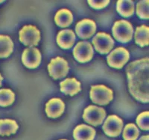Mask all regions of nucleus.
<instances>
[{"instance_id":"obj_1","label":"nucleus","mask_w":149,"mask_h":140,"mask_svg":"<svg viewBox=\"0 0 149 140\" xmlns=\"http://www.w3.org/2000/svg\"><path fill=\"white\" fill-rule=\"evenodd\" d=\"M130 94L141 103H149V58H142L126 68Z\"/></svg>"},{"instance_id":"obj_2","label":"nucleus","mask_w":149,"mask_h":140,"mask_svg":"<svg viewBox=\"0 0 149 140\" xmlns=\"http://www.w3.org/2000/svg\"><path fill=\"white\" fill-rule=\"evenodd\" d=\"M113 34L117 41L121 43H127L132 40L134 29L128 21L121 20L114 23L113 26Z\"/></svg>"},{"instance_id":"obj_3","label":"nucleus","mask_w":149,"mask_h":140,"mask_svg":"<svg viewBox=\"0 0 149 140\" xmlns=\"http://www.w3.org/2000/svg\"><path fill=\"white\" fill-rule=\"evenodd\" d=\"M90 94L92 101L101 106L108 104L113 98V91L103 85L92 86Z\"/></svg>"},{"instance_id":"obj_4","label":"nucleus","mask_w":149,"mask_h":140,"mask_svg":"<svg viewBox=\"0 0 149 140\" xmlns=\"http://www.w3.org/2000/svg\"><path fill=\"white\" fill-rule=\"evenodd\" d=\"M19 34L21 43L30 47L37 46L40 41V32L39 29L31 25L23 26Z\"/></svg>"},{"instance_id":"obj_5","label":"nucleus","mask_w":149,"mask_h":140,"mask_svg":"<svg viewBox=\"0 0 149 140\" xmlns=\"http://www.w3.org/2000/svg\"><path fill=\"white\" fill-rule=\"evenodd\" d=\"M48 70L49 75L54 79L63 78L69 73L70 67L68 62L63 58L56 57L51 60L48 65Z\"/></svg>"},{"instance_id":"obj_6","label":"nucleus","mask_w":149,"mask_h":140,"mask_svg":"<svg viewBox=\"0 0 149 140\" xmlns=\"http://www.w3.org/2000/svg\"><path fill=\"white\" fill-rule=\"evenodd\" d=\"M106 117V112L102 107L96 106H87L84 109L83 118L86 123L93 126H98L102 124Z\"/></svg>"},{"instance_id":"obj_7","label":"nucleus","mask_w":149,"mask_h":140,"mask_svg":"<svg viewBox=\"0 0 149 140\" xmlns=\"http://www.w3.org/2000/svg\"><path fill=\"white\" fill-rule=\"evenodd\" d=\"M130 58L129 52L124 47H117L107 56V61L109 66L120 69L128 62Z\"/></svg>"},{"instance_id":"obj_8","label":"nucleus","mask_w":149,"mask_h":140,"mask_svg":"<svg viewBox=\"0 0 149 140\" xmlns=\"http://www.w3.org/2000/svg\"><path fill=\"white\" fill-rule=\"evenodd\" d=\"M93 44L95 50L101 54H107L114 46V41L110 34L98 32L93 38Z\"/></svg>"},{"instance_id":"obj_9","label":"nucleus","mask_w":149,"mask_h":140,"mask_svg":"<svg viewBox=\"0 0 149 140\" xmlns=\"http://www.w3.org/2000/svg\"><path fill=\"white\" fill-rule=\"evenodd\" d=\"M93 53L94 51L93 46L88 41H80L73 50L74 58L81 63L90 62L93 58Z\"/></svg>"},{"instance_id":"obj_10","label":"nucleus","mask_w":149,"mask_h":140,"mask_svg":"<svg viewBox=\"0 0 149 140\" xmlns=\"http://www.w3.org/2000/svg\"><path fill=\"white\" fill-rule=\"evenodd\" d=\"M102 128L105 134L108 136H119L123 128V121L116 115H112L105 120Z\"/></svg>"},{"instance_id":"obj_11","label":"nucleus","mask_w":149,"mask_h":140,"mask_svg":"<svg viewBox=\"0 0 149 140\" xmlns=\"http://www.w3.org/2000/svg\"><path fill=\"white\" fill-rule=\"evenodd\" d=\"M22 62L28 68H36L41 62L40 52L34 46L26 48L22 53Z\"/></svg>"},{"instance_id":"obj_12","label":"nucleus","mask_w":149,"mask_h":140,"mask_svg":"<svg viewBox=\"0 0 149 140\" xmlns=\"http://www.w3.org/2000/svg\"><path fill=\"white\" fill-rule=\"evenodd\" d=\"M96 31V24L90 19L82 20L77 23L75 32L77 35L81 39H88L94 35Z\"/></svg>"},{"instance_id":"obj_13","label":"nucleus","mask_w":149,"mask_h":140,"mask_svg":"<svg viewBox=\"0 0 149 140\" xmlns=\"http://www.w3.org/2000/svg\"><path fill=\"white\" fill-rule=\"evenodd\" d=\"M64 109V103L60 98H52L49 100L46 104V113L49 118H58L63 114Z\"/></svg>"},{"instance_id":"obj_14","label":"nucleus","mask_w":149,"mask_h":140,"mask_svg":"<svg viewBox=\"0 0 149 140\" xmlns=\"http://www.w3.org/2000/svg\"><path fill=\"white\" fill-rule=\"evenodd\" d=\"M56 41L58 46L62 49H70L75 41V34L71 29H63L58 32Z\"/></svg>"},{"instance_id":"obj_15","label":"nucleus","mask_w":149,"mask_h":140,"mask_svg":"<svg viewBox=\"0 0 149 140\" xmlns=\"http://www.w3.org/2000/svg\"><path fill=\"white\" fill-rule=\"evenodd\" d=\"M61 92L66 95L74 96L81 90V82L75 78H67L60 83Z\"/></svg>"},{"instance_id":"obj_16","label":"nucleus","mask_w":149,"mask_h":140,"mask_svg":"<svg viewBox=\"0 0 149 140\" xmlns=\"http://www.w3.org/2000/svg\"><path fill=\"white\" fill-rule=\"evenodd\" d=\"M95 136V130L89 125H78L73 131L74 140H93Z\"/></svg>"},{"instance_id":"obj_17","label":"nucleus","mask_w":149,"mask_h":140,"mask_svg":"<svg viewBox=\"0 0 149 140\" xmlns=\"http://www.w3.org/2000/svg\"><path fill=\"white\" fill-rule=\"evenodd\" d=\"M54 21L58 26L61 28L68 27L73 21V15L68 9H61L58 11L54 17Z\"/></svg>"},{"instance_id":"obj_18","label":"nucleus","mask_w":149,"mask_h":140,"mask_svg":"<svg viewBox=\"0 0 149 140\" xmlns=\"http://www.w3.org/2000/svg\"><path fill=\"white\" fill-rule=\"evenodd\" d=\"M134 39L136 44L141 47L149 45V27L145 25L138 26L136 29Z\"/></svg>"},{"instance_id":"obj_19","label":"nucleus","mask_w":149,"mask_h":140,"mask_svg":"<svg viewBox=\"0 0 149 140\" xmlns=\"http://www.w3.org/2000/svg\"><path fill=\"white\" fill-rule=\"evenodd\" d=\"M14 50V43L8 35L0 34V58H7Z\"/></svg>"},{"instance_id":"obj_20","label":"nucleus","mask_w":149,"mask_h":140,"mask_svg":"<svg viewBox=\"0 0 149 140\" xmlns=\"http://www.w3.org/2000/svg\"><path fill=\"white\" fill-rule=\"evenodd\" d=\"M116 10L122 17H130L134 14L135 11L134 2L131 0H119L117 2Z\"/></svg>"},{"instance_id":"obj_21","label":"nucleus","mask_w":149,"mask_h":140,"mask_svg":"<svg viewBox=\"0 0 149 140\" xmlns=\"http://www.w3.org/2000/svg\"><path fill=\"white\" fill-rule=\"evenodd\" d=\"M19 126L14 120L5 118L0 119V136H10L14 134Z\"/></svg>"},{"instance_id":"obj_22","label":"nucleus","mask_w":149,"mask_h":140,"mask_svg":"<svg viewBox=\"0 0 149 140\" xmlns=\"http://www.w3.org/2000/svg\"><path fill=\"white\" fill-rule=\"evenodd\" d=\"M15 101V94L10 89H0V106L6 107L11 105Z\"/></svg>"},{"instance_id":"obj_23","label":"nucleus","mask_w":149,"mask_h":140,"mask_svg":"<svg viewBox=\"0 0 149 140\" xmlns=\"http://www.w3.org/2000/svg\"><path fill=\"white\" fill-rule=\"evenodd\" d=\"M139 130L134 124H128L123 130V139L125 140H136L139 137Z\"/></svg>"},{"instance_id":"obj_24","label":"nucleus","mask_w":149,"mask_h":140,"mask_svg":"<svg viewBox=\"0 0 149 140\" xmlns=\"http://www.w3.org/2000/svg\"><path fill=\"white\" fill-rule=\"evenodd\" d=\"M136 14L142 20L149 19V0H142L138 2Z\"/></svg>"},{"instance_id":"obj_25","label":"nucleus","mask_w":149,"mask_h":140,"mask_svg":"<svg viewBox=\"0 0 149 140\" xmlns=\"http://www.w3.org/2000/svg\"><path fill=\"white\" fill-rule=\"evenodd\" d=\"M136 124L142 130H149V111L140 113L136 118Z\"/></svg>"},{"instance_id":"obj_26","label":"nucleus","mask_w":149,"mask_h":140,"mask_svg":"<svg viewBox=\"0 0 149 140\" xmlns=\"http://www.w3.org/2000/svg\"><path fill=\"white\" fill-rule=\"evenodd\" d=\"M110 1L108 0H104V1H88L89 5L90 7L95 9H102L103 8L106 7L109 4Z\"/></svg>"},{"instance_id":"obj_27","label":"nucleus","mask_w":149,"mask_h":140,"mask_svg":"<svg viewBox=\"0 0 149 140\" xmlns=\"http://www.w3.org/2000/svg\"><path fill=\"white\" fill-rule=\"evenodd\" d=\"M139 140H149V135L143 136L141 137Z\"/></svg>"},{"instance_id":"obj_28","label":"nucleus","mask_w":149,"mask_h":140,"mask_svg":"<svg viewBox=\"0 0 149 140\" xmlns=\"http://www.w3.org/2000/svg\"><path fill=\"white\" fill-rule=\"evenodd\" d=\"M2 80H3V77H2V75H1V74H0V87L2 86Z\"/></svg>"},{"instance_id":"obj_29","label":"nucleus","mask_w":149,"mask_h":140,"mask_svg":"<svg viewBox=\"0 0 149 140\" xmlns=\"http://www.w3.org/2000/svg\"><path fill=\"white\" fill-rule=\"evenodd\" d=\"M61 140H66V139H61Z\"/></svg>"}]
</instances>
